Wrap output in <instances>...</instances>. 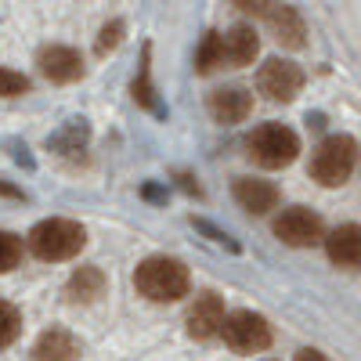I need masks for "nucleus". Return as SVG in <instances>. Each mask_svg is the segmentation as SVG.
I'll return each mask as SVG.
<instances>
[{
	"mask_svg": "<svg viewBox=\"0 0 361 361\" xmlns=\"http://www.w3.org/2000/svg\"><path fill=\"white\" fill-rule=\"evenodd\" d=\"M134 286H137L141 296L156 300V304H173V300L188 296L192 279H188V267L180 260H173V257H148L134 271Z\"/></svg>",
	"mask_w": 361,
	"mask_h": 361,
	"instance_id": "f257e3e1",
	"label": "nucleus"
},
{
	"mask_svg": "<svg viewBox=\"0 0 361 361\" xmlns=\"http://www.w3.org/2000/svg\"><path fill=\"white\" fill-rule=\"evenodd\" d=\"M87 243V231L83 224L76 221H66V217H51V221H40L33 231H29V246L40 260H73Z\"/></svg>",
	"mask_w": 361,
	"mask_h": 361,
	"instance_id": "f03ea898",
	"label": "nucleus"
},
{
	"mask_svg": "<svg viewBox=\"0 0 361 361\" xmlns=\"http://www.w3.org/2000/svg\"><path fill=\"white\" fill-rule=\"evenodd\" d=\"M357 163V145L354 137L347 134H329L318 148H314V156H311V177L318 180V185L325 188H336L343 185V180L350 177Z\"/></svg>",
	"mask_w": 361,
	"mask_h": 361,
	"instance_id": "7ed1b4c3",
	"label": "nucleus"
},
{
	"mask_svg": "<svg viewBox=\"0 0 361 361\" xmlns=\"http://www.w3.org/2000/svg\"><path fill=\"white\" fill-rule=\"evenodd\" d=\"M246 148L264 170H282L300 156V137H296V130H289L282 123H264L250 134Z\"/></svg>",
	"mask_w": 361,
	"mask_h": 361,
	"instance_id": "20e7f679",
	"label": "nucleus"
},
{
	"mask_svg": "<svg viewBox=\"0 0 361 361\" xmlns=\"http://www.w3.org/2000/svg\"><path fill=\"white\" fill-rule=\"evenodd\" d=\"M224 343L235 350V354H260L271 347V325L264 314H253V311H235L224 318V329H221Z\"/></svg>",
	"mask_w": 361,
	"mask_h": 361,
	"instance_id": "39448f33",
	"label": "nucleus"
},
{
	"mask_svg": "<svg viewBox=\"0 0 361 361\" xmlns=\"http://www.w3.org/2000/svg\"><path fill=\"white\" fill-rule=\"evenodd\" d=\"M275 235L282 238L286 246L304 250V246L325 243V224H322V217L314 214V209H307V206H289V209H282V217L275 221Z\"/></svg>",
	"mask_w": 361,
	"mask_h": 361,
	"instance_id": "423d86ee",
	"label": "nucleus"
},
{
	"mask_svg": "<svg viewBox=\"0 0 361 361\" xmlns=\"http://www.w3.org/2000/svg\"><path fill=\"white\" fill-rule=\"evenodd\" d=\"M257 90L271 102H293L304 90V69L293 62H282V58H271L257 73Z\"/></svg>",
	"mask_w": 361,
	"mask_h": 361,
	"instance_id": "0eeeda50",
	"label": "nucleus"
},
{
	"mask_svg": "<svg viewBox=\"0 0 361 361\" xmlns=\"http://www.w3.org/2000/svg\"><path fill=\"white\" fill-rule=\"evenodd\" d=\"M260 15H264V22L271 25V33H275V40L282 47H293V51L304 47L307 29H304V18H300L296 8H289V4H264Z\"/></svg>",
	"mask_w": 361,
	"mask_h": 361,
	"instance_id": "6e6552de",
	"label": "nucleus"
},
{
	"mask_svg": "<svg viewBox=\"0 0 361 361\" xmlns=\"http://www.w3.org/2000/svg\"><path fill=\"white\" fill-rule=\"evenodd\" d=\"M206 109H209V116H214L217 123L231 127V123H243V119L253 112V94H246L243 87H221V90L209 94Z\"/></svg>",
	"mask_w": 361,
	"mask_h": 361,
	"instance_id": "1a4fd4ad",
	"label": "nucleus"
},
{
	"mask_svg": "<svg viewBox=\"0 0 361 361\" xmlns=\"http://www.w3.org/2000/svg\"><path fill=\"white\" fill-rule=\"evenodd\" d=\"M40 73L54 83H73L83 76V58L73 51V47H62V44H51L40 51Z\"/></svg>",
	"mask_w": 361,
	"mask_h": 361,
	"instance_id": "9d476101",
	"label": "nucleus"
},
{
	"mask_svg": "<svg viewBox=\"0 0 361 361\" xmlns=\"http://www.w3.org/2000/svg\"><path fill=\"white\" fill-rule=\"evenodd\" d=\"M224 304H221V296H214V293H202L195 304H192V311H188V333L195 336V340H209V336H217L221 329H224Z\"/></svg>",
	"mask_w": 361,
	"mask_h": 361,
	"instance_id": "9b49d317",
	"label": "nucleus"
},
{
	"mask_svg": "<svg viewBox=\"0 0 361 361\" xmlns=\"http://www.w3.org/2000/svg\"><path fill=\"white\" fill-rule=\"evenodd\" d=\"M235 202L253 217H264L267 209L279 206V188L271 180H257V177H238L235 180Z\"/></svg>",
	"mask_w": 361,
	"mask_h": 361,
	"instance_id": "f8f14e48",
	"label": "nucleus"
},
{
	"mask_svg": "<svg viewBox=\"0 0 361 361\" xmlns=\"http://www.w3.org/2000/svg\"><path fill=\"white\" fill-rule=\"evenodd\" d=\"M325 253L340 267H361V224H340L325 235Z\"/></svg>",
	"mask_w": 361,
	"mask_h": 361,
	"instance_id": "ddd939ff",
	"label": "nucleus"
},
{
	"mask_svg": "<svg viewBox=\"0 0 361 361\" xmlns=\"http://www.w3.org/2000/svg\"><path fill=\"white\" fill-rule=\"evenodd\" d=\"M80 357V340L66 329H47L33 347V361H76Z\"/></svg>",
	"mask_w": 361,
	"mask_h": 361,
	"instance_id": "4468645a",
	"label": "nucleus"
},
{
	"mask_svg": "<svg viewBox=\"0 0 361 361\" xmlns=\"http://www.w3.org/2000/svg\"><path fill=\"white\" fill-rule=\"evenodd\" d=\"M260 51V37L253 25H235L224 33V62L231 66H250Z\"/></svg>",
	"mask_w": 361,
	"mask_h": 361,
	"instance_id": "2eb2a0df",
	"label": "nucleus"
},
{
	"mask_svg": "<svg viewBox=\"0 0 361 361\" xmlns=\"http://www.w3.org/2000/svg\"><path fill=\"white\" fill-rule=\"evenodd\" d=\"M102 293H105L102 267H80L69 279V300H76V304H90V300H98Z\"/></svg>",
	"mask_w": 361,
	"mask_h": 361,
	"instance_id": "dca6fc26",
	"label": "nucleus"
},
{
	"mask_svg": "<svg viewBox=\"0 0 361 361\" xmlns=\"http://www.w3.org/2000/svg\"><path fill=\"white\" fill-rule=\"evenodd\" d=\"M217 66H224V37L221 33H206L199 54H195V69L199 73H214Z\"/></svg>",
	"mask_w": 361,
	"mask_h": 361,
	"instance_id": "f3484780",
	"label": "nucleus"
},
{
	"mask_svg": "<svg viewBox=\"0 0 361 361\" xmlns=\"http://www.w3.org/2000/svg\"><path fill=\"white\" fill-rule=\"evenodd\" d=\"M134 102L163 116V109H159V102H156V87H152V76H148V47H145V62H141V73H137V80H134Z\"/></svg>",
	"mask_w": 361,
	"mask_h": 361,
	"instance_id": "a211bd4d",
	"label": "nucleus"
},
{
	"mask_svg": "<svg viewBox=\"0 0 361 361\" xmlns=\"http://www.w3.org/2000/svg\"><path fill=\"white\" fill-rule=\"evenodd\" d=\"M18 329H22V311L8 300H0V350L18 336Z\"/></svg>",
	"mask_w": 361,
	"mask_h": 361,
	"instance_id": "6ab92c4d",
	"label": "nucleus"
},
{
	"mask_svg": "<svg viewBox=\"0 0 361 361\" xmlns=\"http://www.w3.org/2000/svg\"><path fill=\"white\" fill-rule=\"evenodd\" d=\"M22 260V238L11 231H0V275L4 271H15Z\"/></svg>",
	"mask_w": 361,
	"mask_h": 361,
	"instance_id": "aec40b11",
	"label": "nucleus"
},
{
	"mask_svg": "<svg viewBox=\"0 0 361 361\" xmlns=\"http://www.w3.org/2000/svg\"><path fill=\"white\" fill-rule=\"evenodd\" d=\"M29 90V76L15 73V69H0V98H18Z\"/></svg>",
	"mask_w": 361,
	"mask_h": 361,
	"instance_id": "412c9836",
	"label": "nucleus"
},
{
	"mask_svg": "<svg viewBox=\"0 0 361 361\" xmlns=\"http://www.w3.org/2000/svg\"><path fill=\"white\" fill-rule=\"evenodd\" d=\"M119 40H123V22H109V25L102 29V37H98V51L105 54V51H112Z\"/></svg>",
	"mask_w": 361,
	"mask_h": 361,
	"instance_id": "4be33fe9",
	"label": "nucleus"
},
{
	"mask_svg": "<svg viewBox=\"0 0 361 361\" xmlns=\"http://www.w3.org/2000/svg\"><path fill=\"white\" fill-rule=\"evenodd\" d=\"M296 361H329V357H325L322 350H314V347H307V350H300V354H296Z\"/></svg>",
	"mask_w": 361,
	"mask_h": 361,
	"instance_id": "5701e85b",
	"label": "nucleus"
}]
</instances>
